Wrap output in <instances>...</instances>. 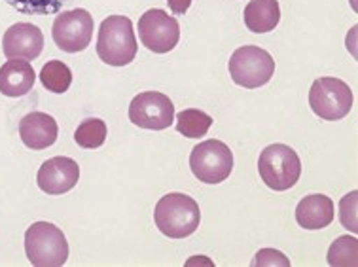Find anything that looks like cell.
<instances>
[{"label": "cell", "mask_w": 358, "mask_h": 267, "mask_svg": "<svg viewBox=\"0 0 358 267\" xmlns=\"http://www.w3.org/2000/svg\"><path fill=\"white\" fill-rule=\"evenodd\" d=\"M167 4H169L171 12L175 15H184L192 6V0H167Z\"/></svg>", "instance_id": "603a6c76"}, {"label": "cell", "mask_w": 358, "mask_h": 267, "mask_svg": "<svg viewBox=\"0 0 358 267\" xmlns=\"http://www.w3.org/2000/svg\"><path fill=\"white\" fill-rule=\"evenodd\" d=\"M309 106L320 120H343L352 108L351 87L339 78L315 80L309 89Z\"/></svg>", "instance_id": "52a82bcc"}, {"label": "cell", "mask_w": 358, "mask_h": 267, "mask_svg": "<svg viewBox=\"0 0 358 267\" xmlns=\"http://www.w3.org/2000/svg\"><path fill=\"white\" fill-rule=\"evenodd\" d=\"M255 266H290V261L285 258V254H280L277 250L267 248V250H260V252L256 254Z\"/></svg>", "instance_id": "7402d4cb"}, {"label": "cell", "mask_w": 358, "mask_h": 267, "mask_svg": "<svg viewBox=\"0 0 358 267\" xmlns=\"http://www.w3.org/2000/svg\"><path fill=\"white\" fill-rule=\"evenodd\" d=\"M213 125V117L197 108H186L176 114V131L188 138L205 137Z\"/></svg>", "instance_id": "e0dca14e"}, {"label": "cell", "mask_w": 358, "mask_h": 267, "mask_svg": "<svg viewBox=\"0 0 358 267\" xmlns=\"http://www.w3.org/2000/svg\"><path fill=\"white\" fill-rule=\"evenodd\" d=\"M25 252L36 267H61L69 258L65 233L50 222H34L25 233Z\"/></svg>", "instance_id": "3957f363"}, {"label": "cell", "mask_w": 358, "mask_h": 267, "mask_svg": "<svg viewBox=\"0 0 358 267\" xmlns=\"http://www.w3.org/2000/svg\"><path fill=\"white\" fill-rule=\"evenodd\" d=\"M4 2L27 15H52L63 8L66 0H4Z\"/></svg>", "instance_id": "44dd1931"}, {"label": "cell", "mask_w": 358, "mask_h": 267, "mask_svg": "<svg viewBox=\"0 0 358 267\" xmlns=\"http://www.w3.org/2000/svg\"><path fill=\"white\" fill-rule=\"evenodd\" d=\"M57 135V122L46 112H31L20 122V137L31 150H46L55 144Z\"/></svg>", "instance_id": "4fadbf2b"}, {"label": "cell", "mask_w": 358, "mask_h": 267, "mask_svg": "<svg viewBox=\"0 0 358 267\" xmlns=\"http://www.w3.org/2000/svg\"><path fill=\"white\" fill-rule=\"evenodd\" d=\"M106 135H108V129H106V124L103 120L90 117L78 125V129L74 133V140L85 150H95V148L103 146Z\"/></svg>", "instance_id": "d6986e66"}, {"label": "cell", "mask_w": 358, "mask_h": 267, "mask_svg": "<svg viewBox=\"0 0 358 267\" xmlns=\"http://www.w3.org/2000/svg\"><path fill=\"white\" fill-rule=\"evenodd\" d=\"M40 82L52 93H65L72 84V71L63 61H48L40 71Z\"/></svg>", "instance_id": "ac0fdd59"}, {"label": "cell", "mask_w": 358, "mask_h": 267, "mask_svg": "<svg viewBox=\"0 0 358 267\" xmlns=\"http://www.w3.org/2000/svg\"><path fill=\"white\" fill-rule=\"evenodd\" d=\"M138 38L146 50L154 53H169L180 40V25L176 17L165 10L154 8L141 15L138 20Z\"/></svg>", "instance_id": "9c48e42d"}, {"label": "cell", "mask_w": 358, "mask_h": 267, "mask_svg": "<svg viewBox=\"0 0 358 267\" xmlns=\"http://www.w3.org/2000/svg\"><path fill=\"white\" fill-rule=\"evenodd\" d=\"M52 38L59 50L66 53L84 52L93 38V15L84 8L63 12L55 17Z\"/></svg>", "instance_id": "ba28073f"}, {"label": "cell", "mask_w": 358, "mask_h": 267, "mask_svg": "<svg viewBox=\"0 0 358 267\" xmlns=\"http://www.w3.org/2000/svg\"><path fill=\"white\" fill-rule=\"evenodd\" d=\"M358 241L357 237L343 235L332 243L328 250V264L334 267H357L358 266Z\"/></svg>", "instance_id": "ffe728a7"}, {"label": "cell", "mask_w": 358, "mask_h": 267, "mask_svg": "<svg viewBox=\"0 0 358 267\" xmlns=\"http://www.w3.org/2000/svg\"><path fill=\"white\" fill-rule=\"evenodd\" d=\"M229 76L245 89H256L266 85L275 74V61L271 53L258 46L237 48L228 63Z\"/></svg>", "instance_id": "5b68a950"}, {"label": "cell", "mask_w": 358, "mask_h": 267, "mask_svg": "<svg viewBox=\"0 0 358 267\" xmlns=\"http://www.w3.org/2000/svg\"><path fill=\"white\" fill-rule=\"evenodd\" d=\"M34 68L31 61L25 59H10L0 66V93L6 97H23L33 89Z\"/></svg>", "instance_id": "5bb4252c"}, {"label": "cell", "mask_w": 358, "mask_h": 267, "mask_svg": "<svg viewBox=\"0 0 358 267\" xmlns=\"http://www.w3.org/2000/svg\"><path fill=\"white\" fill-rule=\"evenodd\" d=\"M334 201L322 194L303 197L296 207V222L303 229H324L334 222Z\"/></svg>", "instance_id": "9a60e30c"}, {"label": "cell", "mask_w": 358, "mask_h": 267, "mask_svg": "<svg viewBox=\"0 0 358 267\" xmlns=\"http://www.w3.org/2000/svg\"><path fill=\"white\" fill-rule=\"evenodd\" d=\"M129 120L143 129L163 131L175 122V105L159 92L138 93L131 101Z\"/></svg>", "instance_id": "30bf717a"}, {"label": "cell", "mask_w": 358, "mask_h": 267, "mask_svg": "<svg viewBox=\"0 0 358 267\" xmlns=\"http://www.w3.org/2000/svg\"><path fill=\"white\" fill-rule=\"evenodd\" d=\"M78 163L72 157L57 156L42 163L36 175V182H38V188L48 196H63L78 184Z\"/></svg>", "instance_id": "8fae6325"}, {"label": "cell", "mask_w": 358, "mask_h": 267, "mask_svg": "<svg viewBox=\"0 0 358 267\" xmlns=\"http://www.w3.org/2000/svg\"><path fill=\"white\" fill-rule=\"evenodd\" d=\"M243 20L248 31L252 33H271L280 21L279 2L277 0H250L245 8Z\"/></svg>", "instance_id": "2e32d148"}, {"label": "cell", "mask_w": 358, "mask_h": 267, "mask_svg": "<svg viewBox=\"0 0 358 267\" xmlns=\"http://www.w3.org/2000/svg\"><path fill=\"white\" fill-rule=\"evenodd\" d=\"M44 50V34L33 23H15L2 38V52L8 59L33 61Z\"/></svg>", "instance_id": "7c38bea8"}, {"label": "cell", "mask_w": 358, "mask_h": 267, "mask_svg": "<svg viewBox=\"0 0 358 267\" xmlns=\"http://www.w3.org/2000/svg\"><path fill=\"white\" fill-rule=\"evenodd\" d=\"M99 59L110 66H125L137 57V38L133 23L124 15H108L99 27Z\"/></svg>", "instance_id": "6da1fadb"}, {"label": "cell", "mask_w": 358, "mask_h": 267, "mask_svg": "<svg viewBox=\"0 0 358 267\" xmlns=\"http://www.w3.org/2000/svg\"><path fill=\"white\" fill-rule=\"evenodd\" d=\"M157 229L171 239H184L196 233L201 222V210L196 199L184 194L163 196L154 210Z\"/></svg>", "instance_id": "7a4b0ae2"}, {"label": "cell", "mask_w": 358, "mask_h": 267, "mask_svg": "<svg viewBox=\"0 0 358 267\" xmlns=\"http://www.w3.org/2000/svg\"><path fill=\"white\" fill-rule=\"evenodd\" d=\"M258 173L267 188L287 192L300 180V156L287 144H271L258 157Z\"/></svg>", "instance_id": "277c9868"}, {"label": "cell", "mask_w": 358, "mask_h": 267, "mask_svg": "<svg viewBox=\"0 0 358 267\" xmlns=\"http://www.w3.org/2000/svg\"><path fill=\"white\" fill-rule=\"evenodd\" d=\"M189 169L199 182L220 184L234 171V154L228 144L210 138L199 143L189 154Z\"/></svg>", "instance_id": "8992f818"}]
</instances>
